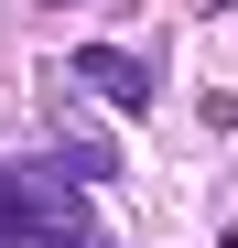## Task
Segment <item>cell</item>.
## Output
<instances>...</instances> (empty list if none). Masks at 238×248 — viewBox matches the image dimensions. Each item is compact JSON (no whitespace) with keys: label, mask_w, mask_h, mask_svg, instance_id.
I'll use <instances>...</instances> for the list:
<instances>
[{"label":"cell","mask_w":238,"mask_h":248,"mask_svg":"<svg viewBox=\"0 0 238 248\" xmlns=\"http://www.w3.org/2000/svg\"><path fill=\"white\" fill-rule=\"evenodd\" d=\"M54 248H108V237H98V227H87V216H76V227H65V237H54Z\"/></svg>","instance_id":"3"},{"label":"cell","mask_w":238,"mask_h":248,"mask_svg":"<svg viewBox=\"0 0 238 248\" xmlns=\"http://www.w3.org/2000/svg\"><path fill=\"white\" fill-rule=\"evenodd\" d=\"M76 76H87L98 97H119V108H152V65L119 54V44H76Z\"/></svg>","instance_id":"2"},{"label":"cell","mask_w":238,"mask_h":248,"mask_svg":"<svg viewBox=\"0 0 238 248\" xmlns=\"http://www.w3.org/2000/svg\"><path fill=\"white\" fill-rule=\"evenodd\" d=\"M87 205H76L65 184H44V173H0V248H54Z\"/></svg>","instance_id":"1"}]
</instances>
